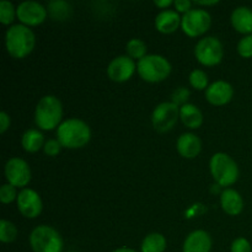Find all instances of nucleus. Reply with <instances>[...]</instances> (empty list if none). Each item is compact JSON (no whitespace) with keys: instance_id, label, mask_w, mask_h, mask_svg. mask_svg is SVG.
<instances>
[{"instance_id":"f3484780","label":"nucleus","mask_w":252,"mask_h":252,"mask_svg":"<svg viewBox=\"0 0 252 252\" xmlns=\"http://www.w3.org/2000/svg\"><path fill=\"white\" fill-rule=\"evenodd\" d=\"M177 152L186 159H194L202 150V142L193 133H184L176 143Z\"/></svg>"},{"instance_id":"c756f323","label":"nucleus","mask_w":252,"mask_h":252,"mask_svg":"<svg viewBox=\"0 0 252 252\" xmlns=\"http://www.w3.org/2000/svg\"><path fill=\"white\" fill-rule=\"evenodd\" d=\"M189 91L187 90L186 88H179V89H176L174 93H172V96H171L172 101H171V102H174L175 105L181 106V107H182V106L186 105V103H187V100H189Z\"/></svg>"},{"instance_id":"1a4fd4ad","label":"nucleus","mask_w":252,"mask_h":252,"mask_svg":"<svg viewBox=\"0 0 252 252\" xmlns=\"http://www.w3.org/2000/svg\"><path fill=\"white\" fill-rule=\"evenodd\" d=\"M180 118V107L174 102H161L155 107L152 115V123L155 130L165 133L171 130Z\"/></svg>"},{"instance_id":"a211bd4d","label":"nucleus","mask_w":252,"mask_h":252,"mask_svg":"<svg viewBox=\"0 0 252 252\" xmlns=\"http://www.w3.org/2000/svg\"><path fill=\"white\" fill-rule=\"evenodd\" d=\"M220 204L223 211L229 216H239L244 209V199L238 191L233 189H225L221 192Z\"/></svg>"},{"instance_id":"aec40b11","label":"nucleus","mask_w":252,"mask_h":252,"mask_svg":"<svg viewBox=\"0 0 252 252\" xmlns=\"http://www.w3.org/2000/svg\"><path fill=\"white\" fill-rule=\"evenodd\" d=\"M180 120L187 128L197 129L203 123V115L196 105L186 103L182 107H180Z\"/></svg>"},{"instance_id":"7ed1b4c3","label":"nucleus","mask_w":252,"mask_h":252,"mask_svg":"<svg viewBox=\"0 0 252 252\" xmlns=\"http://www.w3.org/2000/svg\"><path fill=\"white\" fill-rule=\"evenodd\" d=\"M63 117L61 100L53 95H46L38 101L34 110V123L39 129L52 130L58 128Z\"/></svg>"},{"instance_id":"f03ea898","label":"nucleus","mask_w":252,"mask_h":252,"mask_svg":"<svg viewBox=\"0 0 252 252\" xmlns=\"http://www.w3.org/2000/svg\"><path fill=\"white\" fill-rule=\"evenodd\" d=\"M36 36L30 27L25 25H12L5 33V47L12 58L22 59L34 48Z\"/></svg>"},{"instance_id":"20e7f679","label":"nucleus","mask_w":252,"mask_h":252,"mask_svg":"<svg viewBox=\"0 0 252 252\" xmlns=\"http://www.w3.org/2000/svg\"><path fill=\"white\" fill-rule=\"evenodd\" d=\"M137 70L140 78L147 83H161L171 74V64L159 54H147L138 61Z\"/></svg>"},{"instance_id":"a878e982","label":"nucleus","mask_w":252,"mask_h":252,"mask_svg":"<svg viewBox=\"0 0 252 252\" xmlns=\"http://www.w3.org/2000/svg\"><path fill=\"white\" fill-rule=\"evenodd\" d=\"M189 84L196 90H204L208 88V75L206 71L201 70V69H194L189 74Z\"/></svg>"},{"instance_id":"2f4dec72","label":"nucleus","mask_w":252,"mask_h":252,"mask_svg":"<svg viewBox=\"0 0 252 252\" xmlns=\"http://www.w3.org/2000/svg\"><path fill=\"white\" fill-rule=\"evenodd\" d=\"M62 144L58 139H49L44 143L43 150L48 157H57L62 150Z\"/></svg>"},{"instance_id":"b1692460","label":"nucleus","mask_w":252,"mask_h":252,"mask_svg":"<svg viewBox=\"0 0 252 252\" xmlns=\"http://www.w3.org/2000/svg\"><path fill=\"white\" fill-rule=\"evenodd\" d=\"M126 51H127L128 57H130L133 61L134 59L140 61V59L147 56V44L142 39L132 38L130 41H128L127 46H126Z\"/></svg>"},{"instance_id":"9d476101","label":"nucleus","mask_w":252,"mask_h":252,"mask_svg":"<svg viewBox=\"0 0 252 252\" xmlns=\"http://www.w3.org/2000/svg\"><path fill=\"white\" fill-rule=\"evenodd\" d=\"M5 177L7 184L24 189L31 181V169L24 159L11 158L5 164Z\"/></svg>"},{"instance_id":"39448f33","label":"nucleus","mask_w":252,"mask_h":252,"mask_svg":"<svg viewBox=\"0 0 252 252\" xmlns=\"http://www.w3.org/2000/svg\"><path fill=\"white\" fill-rule=\"evenodd\" d=\"M211 174L217 185L229 187L235 184L239 179V166L233 158L225 153H217L211 158L209 162Z\"/></svg>"},{"instance_id":"f8f14e48","label":"nucleus","mask_w":252,"mask_h":252,"mask_svg":"<svg viewBox=\"0 0 252 252\" xmlns=\"http://www.w3.org/2000/svg\"><path fill=\"white\" fill-rule=\"evenodd\" d=\"M17 209L25 218L34 219L42 213L43 204L39 194L34 189H24L17 194Z\"/></svg>"},{"instance_id":"bb28decb","label":"nucleus","mask_w":252,"mask_h":252,"mask_svg":"<svg viewBox=\"0 0 252 252\" xmlns=\"http://www.w3.org/2000/svg\"><path fill=\"white\" fill-rule=\"evenodd\" d=\"M16 17V9L10 1L2 0L0 1V22L5 26L12 24V21Z\"/></svg>"},{"instance_id":"2eb2a0df","label":"nucleus","mask_w":252,"mask_h":252,"mask_svg":"<svg viewBox=\"0 0 252 252\" xmlns=\"http://www.w3.org/2000/svg\"><path fill=\"white\" fill-rule=\"evenodd\" d=\"M212 238L207 231L194 230L185 239L182 251L184 252H211Z\"/></svg>"},{"instance_id":"dca6fc26","label":"nucleus","mask_w":252,"mask_h":252,"mask_svg":"<svg viewBox=\"0 0 252 252\" xmlns=\"http://www.w3.org/2000/svg\"><path fill=\"white\" fill-rule=\"evenodd\" d=\"M181 20L176 10H161L155 17V29L165 34L174 33L181 26Z\"/></svg>"},{"instance_id":"412c9836","label":"nucleus","mask_w":252,"mask_h":252,"mask_svg":"<svg viewBox=\"0 0 252 252\" xmlns=\"http://www.w3.org/2000/svg\"><path fill=\"white\" fill-rule=\"evenodd\" d=\"M44 137L38 129H27L21 138V144L25 152L37 153L44 147Z\"/></svg>"},{"instance_id":"c9c22d12","label":"nucleus","mask_w":252,"mask_h":252,"mask_svg":"<svg viewBox=\"0 0 252 252\" xmlns=\"http://www.w3.org/2000/svg\"><path fill=\"white\" fill-rule=\"evenodd\" d=\"M194 4L202 5V6H212V5L218 4V0H213V1H203V0H197V1H194Z\"/></svg>"},{"instance_id":"f257e3e1","label":"nucleus","mask_w":252,"mask_h":252,"mask_svg":"<svg viewBox=\"0 0 252 252\" xmlns=\"http://www.w3.org/2000/svg\"><path fill=\"white\" fill-rule=\"evenodd\" d=\"M57 139L63 148L79 149L90 142L91 129L84 121L79 118H69L63 121L57 128Z\"/></svg>"},{"instance_id":"e433bc0d","label":"nucleus","mask_w":252,"mask_h":252,"mask_svg":"<svg viewBox=\"0 0 252 252\" xmlns=\"http://www.w3.org/2000/svg\"><path fill=\"white\" fill-rule=\"evenodd\" d=\"M112 252H138V251L133 250V249H129V248H120V249H116V250Z\"/></svg>"},{"instance_id":"6e6552de","label":"nucleus","mask_w":252,"mask_h":252,"mask_svg":"<svg viewBox=\"0 0 252 252\" xmlns=\"http://www.w3.org/2000/svg\"><path fill=\"white\" fill-rule=\"evenodd\" d=\"M212 25V16L207 10L196 7L182 16L181 29L187 36L198 37L206 33Z\"/></svg>"},{"instance_id":"5701e85b","label":"nucleus","mask_w":252,"mask_h":252,"mask_svg":"<svg viewBox=\"0 0 252 252\" xmlns=\"http://www.w3.org/2000/svg\"><path fill=\"white\" fill-rule=\"evenodd\" d=\"M47 11L56 21H65L71 16V6L64 0H54L48 4Z\"/></svg>"},{"instance_id":"4be33fe9","label":"nucleus","mask_w":252,"mask_h":252,"mask_svg":"<svg viewBox=\"0 0 252 252\" xmlns=\"http://www.w3.org/2000/svg\"><path fill=\"white\" fill-rule=\"evenodd\" d=\"M166 239L160 233H152L142 241V252H165L166 250Z\"/></svg>"},{"instance_id":"c85d7f7f","label":"nucleus","mask_w":252,"mask_h":252,"mask_svg":"<svg viewBox=\"0 0 252 252\" xmlns=\"http://www.w3.org/2000/svg\"><path fill=\"white\" fill-rule=\"evenodd\" d=\"M238 53L243 58H252V34H248L239 41Z\"/></svg>"},{"instance_id":"4c0bfd02","label":"nucleus","mask_w":252,"mask_h":252,"mask_svg":"<svg viewBox=\"0 0 252 252\" xmlns=\"http://www.w3.org/2000/svg\"><path fill=\"white\" fill-rule=\"evenodd\" d=\"M69 252H75V251H69Z\"/></svg>"},{"instance_id":"cd10ccee","label":"nucleus","mask_w":252,"mask_h":252,"mask_svg":"<svg viewBox=\"0 0 252 252\" xmlns=\"http://www.w3.org/2000/svg\"><path fill=\"white\" fill-rule=\"evenodd\" d=\"M17 192L16 187L12 186L10 184H5L0 187V201L4 204H9L17 199Z\"/></svg>"},{"instance_id":"4468645a","label":"nucleus","mask_w":252,"mask_h":252,"mask_svg":"<svg viewBox=\"0 0 252 252\" xmlns=\"http://www.w3.org/2000/svg\"><path fill=\"white\" fill-rule=\"evenodd\" d=\"M234 96V89L229 83L218 80L212 83L206 90V98L214 106H224L231 101Z\"/></svg>"},{"instance_id":"ddd939ff","label":"nucleus","mask_w":252,"mask_h":252,"mask_svg":"<svg viewBox=\"0 0 252 252\" xmlns=\"http://www.w3.org/2000/svg\"><path fill=\"white\" fill-rule=\"evenodd\" d=\"M137 70V64L130 57L120 56L113 58L107 66V75L115 83H125L129 80Z\"/></svg>"},{"instance_id":"7c9ffc66","label":"nucleus","mask_w":252,"mask_h":252,"mask_svg":"<svg viewBox=\"0 0 252 252\" xmlns=\"http://www.w3.org/2000/svg\"><path fill=\"white\" fill-rule=\"evenodd\" d=\"M231 252H252L251 244L248 239L238 238L233 241L230 248Z\"/></svg>"},{"instance_id":"72a5a7b5","label":"nucleus","mask_w":252,"mask_h":252,"mask_svg":"<svg viewBox=\"0 0 252 252\" xmlns=\"http://www.w3.org/2000/svg\"><path fill=\"white\" fill-rule=\"evenodd\" d=\"M10 123H11V121H10V116L7 115L5 111L0 112V133H1V134L9 129Z\"/></svg>"},{"instance_id":"f704fd0d","label":"nucleus","mask_w":252,"mask_h":252,"mask_svg":"<svg viewBox=\"0 0 252 252\" xmlns=\"http://www.w3.org/2000/svg\"><path fill=\"white\" fill-rule=\"evenodd\" d=\"M154 4L157 5L158 7H160V9L166 10L167 7L171 6V5H174V1H172V0H155Z\"/></svg>"},{"instance_id":"9b49d317","label":"nucleus","mask_w":252,"mask_h":252,"mask_svg":"<svg viewBox=\"0 0 252 252\" xmlns=\"http://www.w3.org/2000/svg\"><path fill=\"white\" fill-rule=\"evenodd\" d=\"M46 7L37 1H22L16 7V17L25 26H38L47 19Z\"/></svg>"},{"instance_id":"393cba45","label":"nucleus","mask_w":252,"mask_h":252,"mask_svg":"<svg viewBox=\"0 0 252 252\" xmlns=\"http://www.w3.org/2000/svg\"><path fill=\"white\" fill-rule=\"evenodd\" d=\"M17 238V228L15 224L6 219H1L0 221V241L4 244L12 243Z\"/></svg>"},{"instance_id":"423d86ee","label":"nucleus","mask_w":252,"mask_h":252,"mask_svg":"<svg viewBox=\"0 0 252 252\" xmlns=\"http://www.w3.org/2000/svg\"><path fill=\"white\" fill-rule=\"evenodd\" d=\"M30 245L33 252H62L63 240L58 231L49 225H39L30 235Z\"/></svg>"},{"instance_id":"6ab92c4d","label":"nucleus","mask_w":252,"mask_h":252,"mask_svg":"<svg viewBox=\"0 0 252 252\" xmlns=\"http://www.w3.org/2000/svg\"><path fill=\"white\" fill-rule=\"evenodd\" d=\"M231 25L234 29L245 36L252 34V9L248 6H239L231 12Z\"/></svg>"},{"instance_id":"473e14b6","label":"nucleus","mask_w":252,"mask_h":252,"mask_svg":"<svg viewBox=\"0 0 252 252\" xmlns=\"http://www.w3.org/2000/svg\"><path fill=\"white\" fill-rule=\"evenodd\" d=\"M192 4L193 2L189 1V0H176V1H174L175 10L177 12H182L184 15L187 14L189 10H192Z\"/></svg>"},{"instance_id":"0eeeda50","label":"nucleus","mask_w":252,"mask_h":252,"mask_svg":"<svg viewBox=\"0 0 252 252\" xmlns=\"http://www.w3.org/2000/svg\"><path fill=\"white\" fill-rule=\"evenodd\" d=\"M194 56L202 65L214 66L223 61V44L217 37H203L197 42L196 47H194Z\"/></svg>"}]
</instances>
